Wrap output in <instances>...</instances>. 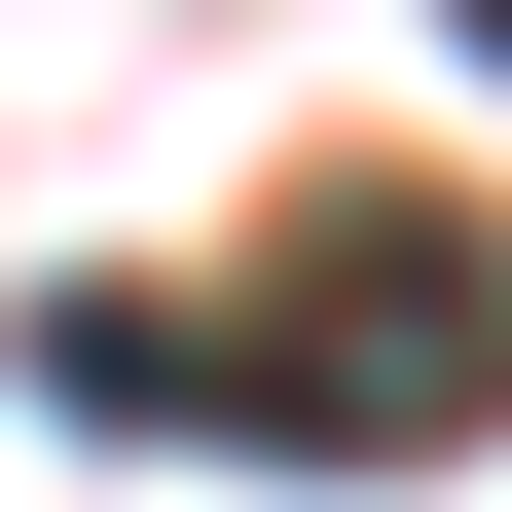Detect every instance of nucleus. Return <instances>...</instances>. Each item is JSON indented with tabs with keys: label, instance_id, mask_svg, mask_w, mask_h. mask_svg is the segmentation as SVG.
Returning a JSON list of instances; mask_svg holds the SVG:
<instances>
[{
	"label": "nucleus",
	"instance_id": "nucleus-1",
	"mask_svg": "<svg viewBox=\"0 0 512 512\" xmlns=\"http://www.w3.org/2000/svg\"><path fill=\"white\" fill-rule=\"evenodd\" d=\"M37 403L74 439H256V476H439V439H512V220H439V183H330L293 220V293H37Z\"/></svg>",
	"mask_w": 512,
	"mask_h": 512
},
{
	"label": "nucleus",
	"instance_id": "nucleus-2",
	"mask_svg": "<svg viewBox=\"0 0 512 512\" xmlns=\"http://www.w3.org/2000/svg\"><path fill=\"white\" fill-rule=\"evenodd\" d=\"M476 74H512V0H476Z\"/></svg>",
	"mask_w": 512,
	"mask_h": 512
}]
</instances>
